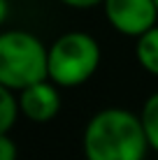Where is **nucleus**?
I'll return each instance as SVG.
<instances>
[{"label": "nucleus", "mask_w": 158, "mask_h": 160, "mask_svg": "<svg viewBox=\"0 0 158 160\" xmlns=\"http://www.w3.org/2000/svg\"><path fill=\"white\" fill-rule=\"evenodd\" d=\"M142 118L126 109H105L91 118L84 135L89 160H142L146 151Z\"/></svg>", "instance_id": "1"}, {"label": "nucleus", "mask_w": 158, "mask_h": 160, "mask_svg": "<svg viewBox=\"0 0 158 160\" xmlns=\"http://www.w3.org/2000/svg\"><path fill=\"white\" fill-rule=\"evenodd\" d=\"M44 77H49V53L40 40L19 30L0 35V84L23 91Z\"/></svg>", "instance_id": "2"}, {"label": "nucleus", "mask_w": 158, "mask_h": 160, "mask_svg": "<svg viewBox=\"0 0 158 160\" xmlns=\"http://www.w3.org/2000/svg\"><path fill=\"white\" fill-rule=\"evenodd\" d=\"M100 63V49L86 32H68L58 37L49 51V77L61 86L84 84Z\"/></svg>", "instance_id": "3"}, {"label": "nucleus", "mask_w": 158, "mask_h": 160, "mask_svg": "<svg viewBox=\"0 0 158 160\" xmlns=\"http://www.w3.org/2000/svg\"><path fill=\"white\" fill-rule=\"evenodd\" d=\"M105 12L116 30L126 35H142L154 28L158 7L154 0H105Z\"/></svg>", "instance_id": "4"}, {"label": "nucleus", "mask_w": 158, "mask_h": 160, "mask_svg": "<svg viewBox=\"0 0 158 160\" xmlns=\"http://www.w3.org/2000/svg\"><path fill=\"white\" fill-rule=\"evenodd\" d=\"M61 107V98H58L56 88L44 84V81H37L23 88L21 93V109L30 121H49L58 114Z\"/></svg>", "instance_id": "5"}, {"label": "nucleus", "mask_w": 158, "mask_h": 160, "mask_svg": "<svg viewBox=\"0 0 158 160\" xmlns=\"http://www.w3.org/2000/svg\"><path fill=\"white\" fill-rule=\"evenodd\" d=\"M137 58L149 72L158 74V28H149L146 32L140 35Z\"/></svg>", "instance_id": "6"}, {"label": "nucleus", "mask_w": 158, "mask_h": 160, "mask_svg": "<svg viewBox=\"0 0 158 160\" xmlns=\"http://www.w3.org/2000/svg\"><path fill=\"white\" fill-rule=\"evenodd\" d=\"M142 125L146 132V139L149 144L158 151V93L151 95L144 104V112H142Z\"/></svg>", "instance_id": "7"}, {"label": "nucleus", "mask_w": 158, "mask_h": 160, "mask_svg": "<svg viewBox=\"0 0 158 160\" xmlns=\"http://www.w3.org/2000/svg\"><path fill=\"white\" fill-rule=\"evenodd\" d=\"M14 118H16V102L9 95L7 86L0 84V132H7Z\"/></svg>", "instance_id": "8"}, {"label": "nucleus", "mask_w": 158, "mask_h": 160, "mask_svg": "<svg viewBox=\"0 0 158 160\" xmlns=\"http://www.w3.org/2000/svg\"><path fill=\"white\" fill-rule=\"evenodd\" d=\"M0 160H16V146L5 132H0Z\"/></svg>", "instance_id": "9"}, {"label": "nucleus", "mask_w": 158, "mask_h": 160, "mask_svg": "<svg viewBox=\"0 0 158 160\" xmlns=\"http://www.w3.org/2000/svg\"><path fill=\"white\" fill-rule=\"evenodd\" d=\"M63 2L72 5V7H93V5H98L100 0H63Z\"/></svg>", "instance_id": "10"}, {"label": "nucleus", "mask_w": 158, "mask_h": 160, "mask_svg": "<svg viewBox=\"0 0 158 160\" xmlns=\"http://www.w3.org/2000/svg\"><path fill=\"white\" fill-rule=\"evenodd\" d=\"M5 16H7V2H5V0H0V23H3Z\"/></svg>", "instance_id": "11"}, {"label": "nucleus", "mask_w": 158, "mask_h": 160, "mask_svg": "<svg viewBox=\"0 0 158 160\" xmlns=\"http://www.w3.org/2000/svg\"><path fill=\"white\" fill-rule=\"evenodd\" d=\"M154 2H156V7H158V0H154Z\"/></svg>", "instance_id": "12"}]
</instances>
